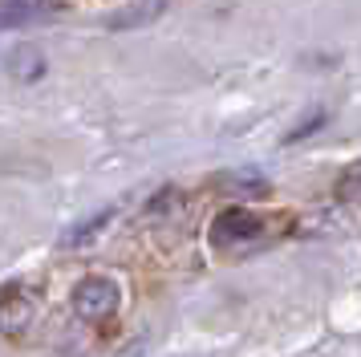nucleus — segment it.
Returning a JSON list of instances; mask_svg holds the SVG:
<instances>
[{
    "instance_id": "obj_1",
    "label": "nucleus",
    "mask_w": 361,
    "mask_h": 357,
    "mask_svg": "<svg viewBox=\"0 0 361 357\" xmlns=\"http://www.w3.org/2000/svg\"><path fill=\"white\" fill-rule=\"evenodd\" d=\"M73 317L85 325H102L118 313V284L110 276H85L73 284Z\"/></svg>"
},
{
    "instance_id": "obj_3",
    "label": "nucleus",
    "mask_w": 361,
    "mask_h": 357,
    "mask_svg": "<svg viewBox=\"0 0 361 357\" xmlns=\"http://www.w3.org/2000/svg\"><path fill=\"white\" fill-rule=\"evenodd\" d=\"M37 317V301L29 296V284L25 280H13L8 289L0 292V333H13L20 337Z\"/></svg>"
},
{
    "instance_id": "obj_4",
    "label": "nucleus",
    "mask_w": 361,
    "mask_h": 357,
    "mask_svg": "<svg viewBox=\"0 0 361 357\" xmlns=\"http://www.w3.org/2000/svg\"><path fill=\"white\" fill-rule=\"evenodd\" d=\"M163 13H166V0H130L126 8H114L106 16V29H114V32L147 29L150 20H159Z\"/></svg>"
},
{
    "instance_id": "obj_2",
    "label": "nucleus",
    "mask_w": 361,
    "mask_h": 357,
    "mask_svg": "<svg viewBox=\"0 0 361 357\" xmlns=\"http://www.w3.org/2000/svg\"><path fill=\"white\" fill-rule=\"evenodd\" d=\"M264 231H268V219L252 207H224L212 219V243H219V248H224V243L260 240Z\"/></svg>"
},
{
    "instance_id": "obj_6",
    "label": "nucleus",
    "mask_w": 361,
    "mask_h": 357,
    "mask_svg": "<svg viewBox=\"0 0 361 357\" xmlns=\"http://www.w3.org/2000/svg\"><path fill=\"white\" fill-rule=\"evenodd\" d=\"M118 215V207H106V211H94L90 219H82V224H73L66 231V240H61V248H78V243H85V240H94V231H102V227L110 224Z\"/></svg>"
},
{
    "instance_id": "obj_5",
    "label": "nucleus",
    "mask_w": 361,
    "mask_h": 357,
    "mask_svg": "<svg viewBox=\"0 0 361 357\" xmlns=\"http://www.w3.org/2000/svg\"><path fill=\"white\" fill-rule=\"evenodd\" d=\"M53 0H0V32L8 29H25L49 13Z\"/></svg>"
}]
</instances>
